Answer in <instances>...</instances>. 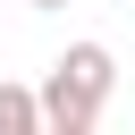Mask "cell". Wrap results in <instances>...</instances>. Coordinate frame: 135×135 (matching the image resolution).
I'll return each mask as SVG.
<instances>
[{"instance_id":"cell-3","label":"cell","mask_w":135,"mask_h":135,"mask_svg":"<svg viewBox=\"0 0 135 135\" xmlns=\"http://www.w3.org/2000/svg\"><path fill=\"white\" fill-rule=\"evenodd\" d=\"M25 8H68V0H25Z\"/></svg>"},{"instance_id":"cell-2","label":"cell","mask_w":135,"mask_h":135,"mask_svg":"<svg viewBox=\"0 0 135 135\" xmlns=\"http://www.w3.org/2000/svg\"><path fill=\"white\" fill-rule=\"evenodd\" d=\"M0 135H42V84H0Z\"/></svg>"},{"instance_id":"cell-1","label":"cell","mask_w":135,"mask_h":135,"mask_svg":"<svg viewBox=\"0 0 135 135\" xmlns=\"http://www.w3.org/2000/svg\"><path fill=\"white\" fill-rule=\"evenodd\" d=\"M110 93H118L110 42H68L51 59V76H42V135H93L101 110H110Z\"/></svg>"}]
</instances>
